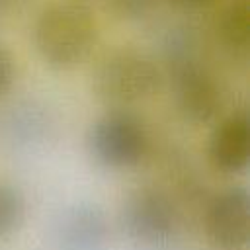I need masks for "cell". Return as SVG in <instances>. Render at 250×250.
I'll use <instances>...</instances> for the list:
<instances>
[{"mask_svg": "<svg viewBox=\"0 0 250 250\" xmlns=\"http://www.w3.org/2000/svg\"><path fill=\"white\" fill-rule=\"evenodd\" d=\"M94 156L111 168L137 164L148 148V133L145 123L131 111L115 109L96 121L90 133Z\"/></svg>", "mask_w": 250, "mask_h": 250, "instance_id": "3957f363", "label": "cell"}, {"mask_svg": "<svg viewBox=\"0 0 250 250\" xmlns=\"http://www.w3.org/2000/svg\"><path fill=\"white\" fill-rule=\"evenodd\" d=\"M96 33V18L86 2L57 0L39 14L33 43L45 64L55 70H68L90 55Z\"/></svg>", "mask_w": 250, "mask_h": 250, "instance_id": "6da1fadb", "label": "cell"}, {"mask_svg": "<svg viewBox=\"0 0 250 250\" xmlns=\"http://www.w3.org/2000/svg\"><path fill=\"white\" fill-rule=\"evenodd\" d=\"M14 82V62L10 53L0 45V96L10 90Z\"/></svg>", "mask_w": 250, "mask_h": 250, "instance_id": "7c38bea8", "label": "cell"}, {"mask_svg": "<svg viewBox=\"0 0 250 250\" xmlns=\"http://www.w3.org/2000/svg\"><path fill=\"white\" fill-rule=\"evenodd\" d=\"M250 156V123L246 113H232L211 133L209 158L223 172H240Z\"/></svg>", "mask_w": 250, "mask_h": 250, "instance_id": "52a82bcc", "label": "cell"}, {"mask_svg": "<svg viewBox=\"0 0 250 250\" xmlns=\"http://www.w3.org/2000/svg\"><path fill=\"white\" fill-rule=\"evenodd\" d=\"M160 70L150 57L133 49L107 55L94 74L96 96L121 109L150 98L160 88Z\"/></svg>", "mask_w": 250, "mask_h": 250, "instance_id": "7a4b0ae2", "label": "cell"}, {"mask_svg": "<svg viewBox=\"0 0 250 250\" xmlns=\"http://www.w3.org/2000/svg\"><path fill=\"white\" fill-rule=\"evenodd\" d=\"M105 8L123 20H139L152 12L156 0H102Z\"/></svg>", "mask_w": 250, "mask_h": 250, "instance_id": "8fae6325", "label": "cell"}, {"mask_svg": "<svg viewBox=\"0 0 250 250\" xmlns=\"http://www.w3.org/2000/svg\"><path fill=\"white\" fill-rule=\"evenodd\" d=\"M217 31L223 47L232 55H244L250 43V10L244 0H232L221 14Z\"/></svg>", "mask_w": 250, "mask_h": 250, "instance_id": "9c48e42d", "label": "cell"}, {"mask_svg": "<svg viewBox=\"0 0 250 250\" xmlns=\"http://www.w3.org/2000/svg\"><path fill=\"white\" fill-rule=\"evenodd\" d=\"M21 219H23L21 195L14 188L0 184V236H6L14 229H18Z\"/></svg>", "mask_w": 250, "mask_h": 250, "instance_id": "30bf717a", "label": "cell"}, {"mask_svg": "<svg viewBox=\"0 0 250 250\" xmlns=\"http://www.w3.org/2000/svg\"><path fill=\"white\" fill-rule=\"evenodd\" d=\"M104 219L96 209H76L62 219L59 240L64 250H96L104 240Z\"/></svg>", "mask_w": 250, "mask_h": 250, "instance_id": "ba28073f", "label": "cell"}, {"mask_svg": "<svg viewBox=\"0 0 250 250\" xmlns=\"http://www.w3.org/2000/svg\"><path fill=\"white\" fill-rule=\"evenodd\" d=\"M123 229L141 244H162L172 238L178 213L174 203L156 189H139L123 207Z\"/></svg>", "mask_w": 250, "mask_h": 250, "instance_id": "277c9868", "label": "cell"}, {"mask_svg": "<svg viewBox=\"0 0 250 250\" xmlns=\"http://www.w3.org/2000/svg\"><path fill=\"white\" fill-rule=\"evenodd\" d=\"M168 2L180 8H203V6H209L213 0H168Z\"/></svg>", "mask_w": 250, "mask_h": 250, "instance_id": "4fadbf2b", "label": "cell"}, {"mask_svg": "<svg viewBox=\"0 0 250 250\" xmlns=\"http://www.w3.org/2000/svg\"><path fill=\"white\" fill-rule=\"evenodd\" d=\"M176 104L186 119L207 123L219 113L223 94L213 74L197 66H188L176 80Z\"/></svg>", "mask_w": 250, "mask_h": 250, "instance_id": "8992f818", "label": "cell"}, {"mask_svg": "<svg viewBox=\"0 0 250 250\" xmlns=\"http://www.w3.org/2000/svg\"><path fill=\"white\" fill-rule=\"evenodd\" d=\"M205 227L211 242L221 250H242L248 242L250 203L242 188H230L219 193L205 217Z\"/></svg>", "mask_w": 250, "mask_h": 250, "instance_id": "5b68a950", "label": "cell"}]
</instances>
